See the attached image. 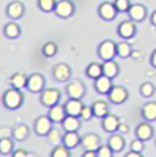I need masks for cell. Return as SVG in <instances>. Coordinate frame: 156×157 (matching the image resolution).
I'll use <instances>...</instances> for the list:
<instances>
[{"label":"cell","mask_w":156,"mask_h":157,"mask_svg":"<svg viewBox=\"0 0 156 157\" xmlns=\"http://www.w3.org/2000/svg\"><path fill=\"white\" fill-rule=\"evenodd\" d=\"M120 124H122V123H120V120H118V116H115V115H112V113H109L107 116H104L102 121H101L102 130H104V132H107V134L118 132Z\"/></svg>","instance_id":"15"},{"label":"cell","mask_w":156,"mask_h":157,"mask_svg":"<svg viewBox=\"0 0 156 157\" xmlns=\"http://www.w3.org/2000/svg\"><path fill=\"white\" fill-rule=\"evenodd\" d=\"M117 35H118L123 41H129V39H133L136 35H137V27H136V22L133 21H123L118 24V27H117Z\"/></svg>","instance_id":"8"},{"label":"cell","mask_w":156,"mask_h":157,"mask_svg":"<svg viewBox=\"0 0 156 157\" xmlns=\"http://www.w3.org/2000/svg\"><path fill=\"white\" fill-rule=\"evenodd\" d=\"M47 116L52 120V123L62 124V121H63L68 115H66V110H65V105H62V104H57V105H54V107L49 109Z\"/></svg>","instance_id":"21"},{"label":"cell","mask_w":156,"mask_h":157,"mask_svg":"<svg viewBox=\"0 0 156 157\" xmlns=\"http://www.w3.org/2000/svg\"><path fill=\"white\" fill-rule=\"evenodd\" d=\"M114 5L118 13H128L131 8V0H114Z\"/></svg>","instance_id":"37"},{"label":"cell","mask_w":156,"mask_h":157,"mask_svg":"<svg viewBox=\"0 0 156 157\" xmlns=\"http://www.w3.org/2000/svg\"><path fill=\"white\" fill-rule=\"evenodd\" d=\"M81 146L84 148V151H96L99 146H101V138L96 135V134H85L82 137V143Z\"/></svg>","instance_id":"16"},{"label":"cell","mask_w":156,"mask_h":157,"mask_svg":"<svg viewBox=\"0 0 156 157\" xmlns=\"http://www.w3.org/2000/svg\"><path fill=\"white\" fill-rule=\"evenodd\" d=\"M129 98V93H128V90L122 85H114L112 90L109 91V94H107V99L109 102L115 104V105H120V104H125Z\"/></svg>","instance_id":"10"},{"label":"cell","mask_w":156,"mask_h":157,"mask_svg":"<svg viewBox=\"0 0 156 157\" xmlns=\"http://www.w3.org/2000/svg\"><path fill=\"white\" fill-rule=\"evenodd\" d=\"M22 35V29L16 21H10L3 25V36L8 39H18Z\"/></svg>","instance_id":"17"},{"label":"cell","mask_w":156,"mask_h":157,"mask_svg":"<svg viewBox=\"0 0 156 157\" xmlns=\"http://www.w3.org/2000/svg\"><path fill=\"white\" fill-rule=\"evenodd\" d=\"M62 99V93L57 90V88H44V91L40 94V102L41 105L46 107V109H50L57 105Z\"/></svg>","instance_id":"4"},{"label":"cell","mask_w":156,"mask_h":157,"mask_svg":"<svg viewBox=\"0 0 156 157\" xmlns=\"http://www.w3.org/2000/svg\"><path fill=\"white\" fill-rule=\"evenodd\" d=\"M50 157H71V154H70V149H68L66 146L58 145V146H55V148H52Z\"/></svg>","instance_id":"36"},{"label":"cell","mask_w":156,"mask_h":157,"mask_svg":"<svg viewBox=\"0 0 156 157\" xmlns=\"http://www.w3.org/2000/svg\"><path fill=\"white\" fill-rule=\"evenodd\" d=\"M79 118H81L82 121H90L92 118H95V116H93V109H92V105H84V109H82Z\"/></svg>","instance_id":"40"},{"label":"cell","mask_w":156,"mask_h":157,"mask_svg":"<svg viewBox=\"0 0 156 157\" xmlns=\"http://www.w3.org/2000/svg\"><path fill=\"white\" fill-rule=\"evenodd\" d=\"M133 55V46L131 43H128V41H120V43H117V57H120V58H129Z\"/></svg>","instance_id":"32"},{"label":"cell","mask_w":156,"mask_h":157,"mask_svg":"<svg viewBox=\"0 0 156 157\" xmlns=\"http://www.w3.org/2000/svg\"><path fill=\"white\" fill-rule=\"evenodd\" d=\"M84 109V104L79 99H68L65 102V110L68 116H81V112Z\"/></svg>","instance_id":"25"},{"label":"cell","mask_w":156,"mask_h":157,"mask_svg":"<svg viewBox=\"0 0 156 157\" xmlns=\"http://www.w3.org/2000/svg\"><path fill=\"white\" fill-rule=\"evenodd\" d=\"M81 143H82V137L79 135V132H65L62 145L66 146L70 151L76 149L77 146H81Z\"/></svg>","instance_id":"19"},{"label":"cell","mask_w":156,"mask_h":157,"mask_svg":"<svg viewBox=\"0 0 156 157\" xmlns=\"http://www.w3.org/2000/svg\"><path fill=\"white\" fill-rule=\"evenodd\" d=\"M118 74H120V66L117 64L115 60L102 61V75H106L109 78H115Z\"/></svg>","instance_id":"27"},{"label":"cell","mask_w":156,"mask_h":157,"mask_svg":"<svg viewBox=\"0 0 156 157\" xmlns=\"http://www.w3.org/2000/svg\"><path fill=\"white\" fill-rule=\"evenodd\" d=\"M154 137V130H153V126L151 123L148 121H142L136 126V138L142 140V141H148Z\"/></svg>","instance_id":"14"},{"label":"cell","mask_w":156,"mask_h":157,"mask_svg":"<svg viewBox=\"0 0 156 157\" xmlns=\"http://www.w3.org/2000/svg\"><path fill=\"white\" fill-rule=\"evenodd\" d=\"M140 115L144 118V121H148V123L156 121V102L150 101V102L144 104L140 109Z\"/></svg>","instance_id":"24"},{"label":"cell","mask_w":156,"mask_h":157,"mask_svg":"<svg viewBox=\"0 0 156 157\" xmlns=\"http://www.w3.org/2000/svg\"><path fill=\"white\" fill-rule=\"evenodd\" d=\"M11 157H30V154H29V151H25V149H14L13 151V154H11Z\"/></svg>","instance_id":"41"},{"label":"cell","mask_w":156,"mask_h":157,"mask_svg":"<svg viewBox=\"0 0 156 157\" xmlns=\"http://www.w3.org/2000/svg\"><path fill=\"white\" fill-rule=\"evenodd\" d=\"M150 22H151V25H153V27H156V10L151 13V14H150Z\"/></svg>","instance_id":"44"},{"label":"cell","mask_w":156,"mask_h":157,"mask_svg":"<svg viewBox=\"0 0 156 157\" xmlns=\"http://www.w3.org/2000/svg\"><path fill=\"white\" fill-rule=\"evenodd\" d=\"M14 151V140L13 137H0V155H11Z\"/></svg>","instance_id":"29"},{"label":"cell","mask_w":156,"mask_h":157,"mask_svg":"<svg viewBox=\"0 0 156 157\" xmlns=\"http://www.w3.org/2000/svg\"><path fill=\"white\" fill-rule=\"evenodd\" d=\"M63 135H65V130L62 127L60 129L52 127L50 132L46 135V140H47V143H49L52 148H55V146H58V145H62V143H63Z\"/></svg>","instance_id":"26"},{"label":"cell","mask_w":156,"mask_h":157,"mask_svg":"<svg viewBox=\"0 0 156 157\" xmlns=\"http://www.w3.org/2000/svg\"><path fill=\"white\" fill-rule=\"evenodd\" d=\"M98 55L102 61H109L114 60L117 57V43L110 41V39H106L98 46Z\"/></svg>","instance_id":"7"},{"label":"cell","mask_w":156,"mask_h":157,"mask_svg":"<svg viewBox=\"0 0 156 157\" xmlns=\"http://www.w3.org/2000/svg\"><path fill=\"white\" fill-rule=\"evenodd\" d=\"M145 149V141H142L139 138H134L131 143H129V151H134V152H142Z\"/></svg>","instance_id":"38"},{"label":"cell","mask_w":156,"mask_h":157,"mask_svg":"<svg viewBox=\"0 0 156 157\" xmlns=\"http://www.w3.org/2000/svg\"><path fill=\"white\" fill-rule=\"evenodd\" d=\"M38 8L43 13H54L55 6H57V0H38Z\"/></svg>","instance_id":"35"},{"label":"cell","mask_w":156,"mask_h":157,"mask_svg":"<svg viewBox=\"0 0 156 157\" xmlns=\"http://www.w3.org/2000/svg\"><path fill=\"white\" fill-rule=\"evenodd\" d=\"M74 13H76V6L71 0H58L54 10V14L60 19H70L74 16Z\"/></svg>","instance_id":"6"},{"label":"cell","mask_w":156,"mask_h":157,"mask_svg":"<svg viewBox=\"0 0 156 157\" xmlns=\"http://www.w3.org/2000/svg\"><path fill=\"white\" fill-rule=\"evenodd\" d=\"M129 21H133V22H142V21H145L147 16H148V10L144 3H133L131 8H129V11L126 13Z\"/></svg>","instance_id":"11"},{"label":"cell","mask_w":156,"mask_h":157,"mask_svg":"<svg viewBox=\"0 0 156 157\" xmlns=\"http://www.w3.org/2000/svg\"><path fill=\"white\" fill-rule=\"evenodd\" d=\"M128 130H129V129H128L126 124H120V127H118V132H120V134H126Z\"/></svg>","instance_id":"46"},{"label":"cell","mask_w":156,"mask_h":157,"mask_svg":"<svg viewBox=\"0 0 156 157\" xmlns=\"http://www.w3.org/2000/svg\"><path fill=\"white\" fill-rule=\"evenodd\" d=\"M11 137L14 141H25L30 137V127L27 124H18L11 129Z\"/></svg>","instance_id":"22"},{"label":"cell","mask_w":156,"mask_h":157,"mask_svg":"<svg viewBox=\"0 0 156 157\" xmlns=\"http://www.w3.org/2000/svg\"><path fill=\"white\" fill-rule=\"evenodd\" d=\"M2 104L6 110H18L24 104V94L21 90L16 88H8L3 96H2Z\"/></svg>","instance_id":"1"},{"label":"cell","mask_w":156,"mask_h":157,"mask_svg":"<svg viewBox=\"0 0 156 157\" xmlns=\"http://www.w3.org/2000/svg\"><path fill=\"white\" fill-rule=\"evenodd\" d=\"M92 109H93V116L101 118V120L109 115V104L106 101H95L92 104Z\"/></svg>","instance_id":"30"},{"label":"cell","mask_w":156,"mask_h":157,"mask_svg":"<svg viewBox=\"0 0 156 157\" xmlns=\"http://www.w3.org/2000/svg\"><path fill=\"white\" fill-rule=\"evenodd\" d=\"M150 64H151V66L156 69V49L151 52V57H150Z\"/></svg>","instance_id":"42"},{"label":"cell","mask_w":156,"mask_h":157,"mask_svg":"<svg viewBox=\"0 0 156 157\" xmlns=\"http://www.w3.org/2000/svg\"><path fill=\"white\" fill-rule=\"evenodd\" d=\"M98 14H99V17H101L102 21L110 22V21H114V19L117 17L118 11H117L114 2H104V3H101V5L98 6Z\"/></svg>","instance_id":"13"},{"label":"cell","mask_w":156,"mask_h":157,"mask_svg":"<svg viewBox=\"0 0 156 157\" xmlns=\"http://www.w3.org/2000/svg\"><path fill=\"white\" fill-rule=\"evenodd\" d=\"M82 157H96V151H84Z\"/></svg>","instance_id":"45"},{"label":"cell","mask_w":156,"mask_h":157,"mask_svg":"<svg viewBox=\"0 0 156 157\" xmlns=\"http://www.w3.org/2000/svg\"><path fill=\"white\" fill-rule=\"evenodd\" d=\"M71 75H73V69L66 63H58V64L54 66V69H52V77H54V80H57L60 83L70 82Z\"/></svg>","instance_id":"9"},{"label":"cell","mask_w":156,"mask_h":157,"mask_svg":"<svg viewBox=\"0 0 156 157\" xmlns=\"http://www.w3.org/2000/svg\"><path fill=\"white\" fill-rule=\"evenodd\" d=\"M27 78L29 75L24 74V72H14L11 77H10V85L11 88H16V90H24L25 86H27Z\"/></svg>","instance_id":"28"},{"label":"cell","mask_w":156,"mask_h":157,"mask_svg":"<svg viewBox=\"0 0 156 157\" xmlns=\"http://www.w3.org/2000/svg\"><path fill=\"white\" fill-rule=\"evenodd\" d=\"M107 146L114 151V152H120L125 149V138L122 134L115 132V134H110L109 138H107Z\"/></svg>","instance_id":"23"},{"label":"cell","mask_w":156,"mask_h":157,"mask_svg":"<svg viewBox=\"0 0 156 157\" xmlns=\"http://www.w3.org/2000/svg\"><path fill=\"white\" fill-rule=\"evenodd\" d=\"M57 52H58V46H57V43H54V41H47V43H44L43 47H41V54H43L46 58L55 57Z\"/></svg>","instance_id":"33"},{"label":"cell","mask_w":156,"mask_h":157,"mask_svg":"<svg viewBox=\"0 0 156 157\" xmlns=\"http://www.w3.org/2000/svg\"><path fill=\"white\" fill-rule=\"evenodd\" d=\"M96 157H114V151L106 145H101L98 149H96Z\"/></svg>","instance_id":"39"},{"label":"cell","mask_w":156,"mask_h":157,"mask_svg":"<svg viewBox=\"0 0 156 157\" xmlns=\"http://www.w3.org/2000/svg\"><path fill=\"white\" fill-rule=\"evenodd\" d=\"M125 157H144L142 152H134V151H129L128 154H125Z\"/></svg>","instance_id":"43"},{"label":"cell","mask_w":156,"mask_h":157,"mask_svg":"<svg viewBox=\"0 0 156 157\" xmlns=\"http://www.w3.org/2000/svg\"><path fill=\"white\" fill-rule=\"evenodd\" d=\"M81 118L79 116H66L62 121L60 127L65 130V132H79L81 129Z\"/></svg>","instance_id":"20"},{"label":"cell","mask_w":156,"mask_h":157,"mask_svg":"<svg viewBox=\"0 0 156 157\" xmlns=\"http://www.w3.org/2000/svg\"><path fill=\"white\" fill-rule=\"evenodd\" d=\"M85 75L88 78H92V80L99 78L102 75V63H96V61L90 63L88 66H87V69H85Z\"/></svg>","instance_id":"31"},{"label":"cell","mask_w":156,"mask_h":157,"mask_svg":"<svg viewBox=\"0 0 156 157\" xmlns=\"http://www.w3.org/2000/svg\"><path fill=\"white\" fill-rule=\"evenodd\" d=\"M44 88H46V78H44L43 74L33 72V74L29 75L27 86H25L27 91H30V93H33V94H41L44 91Z\"/></svg>","instance_id":"2"},{"label":"cell","mask_w":156,"mask_h":157,"mask_svg":"<svg viewBox=\"0 0 156 157\" xmlns=\"http://www.w3.org/2000/svg\"><path fill=\"white\" fill-rule=\"evenodd\" d=\"M5 13L6 16L11 19V21H18V19H22L24 14H25V6L22 2H19V0H13V2H10L5 8Z\"/></svg>","instance_id":"12"},{"label":"cell","mask_w":156,"mask_h":157,"mask_svg":"<svg viewBox=\"0 0 156 157\" xmlns=\"http://www.w3.org/2000/svg\"><path fill=\"white\" fill-rule=\"evenodd\" d=\"M66 94H68V99L82 101V98H85V94H87V88L81 80L71 78L70 82H66Z\"/></svg>","instance_id":"3"},{"label":"cell","mask_w":156,"mask_h":157,"mask_svg":"<svg viewBox=\"0 0 156 157\" xmlns=\"http://www.w3.org/2000/svg\"><path fill=\"white\" fill-rule=\"evenodd\" d=\"M139 91H140V96H142V98L150 99V98H153V94L156 93V88H154V85H153L151 82H144V83L140 85Z\"/></svg>","instance_id":"34"},{"label":"cell","mask_w":156,"mask_h":157,"mask_svg":"<svg viewBox=\"0 0 156 157\" xmlns=\"http://www.w3.org/2000/svg\"><path fill=\"white\" fill-rule=\"evenodd\" d=\"M154 146H156V138H154Z\"/></svg>","instance_id":"47"},{"label":"cell","mask_w":156,"mask_h":157,"mask_svg":"<svg viewBox=\"0 0 156 157\" xmlns=\"http://www.w3.org/2000/svg\"><path fill=\"white\" fill-rule=\"evenodd\" d=\"M52 127H54V123H52L50 118L47 115H41V116H38L33 123V132L38 137H46L50 132Z\"/></svg>","instance_id":"5"},{"label":"cell","mask_w":156,"mask_h":157,"mask_svg":"<svg viewBox=\"0 0 156 157\" xmlns=\"http://www.w3.org/2000/svg\"><path fill=\"white\" fill-rule=\"evenodd\" d=\"M93 86L95 90L98 91L99 94H109V91L112 90L114 83H112V78L106 77V75H101L99 78H96V80H93Z\"/></svg>","instance_id":"18"}]
</instances>
